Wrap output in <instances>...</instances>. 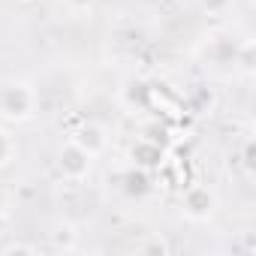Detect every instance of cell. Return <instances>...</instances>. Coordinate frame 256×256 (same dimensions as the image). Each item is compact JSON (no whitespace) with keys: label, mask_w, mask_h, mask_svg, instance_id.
Returning a JSON list of instances; mask_svg holds the SVG:
<instances>
[{"label":"cell","mask_w":256,"mask_h":256,"mask_svg":"<svg viewBox=\"0 0 256 256\" xmlns=\"http://www.w3.org/2000/svg\"><path fill=\"white\" fill-rule=\"evenodd\" d=\"M64 6H66L70 16H90L94 0H64Z\"/></svg>","instance_id":"obj_10"},{"label":"cell","mask_w":256,"mask_h":256,"mask_svg":"<svg viewBox=\"0 0 256 256\" xmlns=\"http://www.w3.org/2000/svg\"><path fill=\"white\" fill-rule=\"evenodd\" d=\"M36 250H40V247H36V244H28V241H10V244H4V253H6V256H10V253H30V256H34Z\"/></svg>","instance_id":"obj_11"},{"label":"cell","mask_w":256,"mask_h":256,"mask_svg":"<svg viewBox=\"0 0 256 256\" xmlns=\"http://www.w3.org/2000/svg\"><path fill=\"white\" fill-rule=\"evenodd\" d=\"M217 205H220L217 202V193L208 184H190L181 193V214L190 223H208L217 214Z\"/></svg>","instance_id":"obj_2"},{"label":"cell","mask_w":256,"mask_h":256,"mask_svg":"<svg viewBox=\"0 0 256 256\" xmlns=\"http://www.w3.org/2000/svg\"><path fill=\"white\" fill-rule=\"evenodd\" d=\"M94 160H96V157H90L84 148H78L72 139H66V142L60 145V151H58V172H60L66 181L82 184V181H88V175L94 172Z\"/></svg>","instance_id":"obj_3"},{"label":"cell","mask_w":256,"mask_h":256,"mask_svg":"<svg viewBox=\"0 0 256 256\" xmlns=\"http://www.w3.org/2000/svg\"><path fill=\"white\" fill-rule=\"evenodd\" d=\"M16 4H34V0H16Z\"/></svg>","instance_id":"obj_14"},{"label":"cell","mask_w":256,"mask_h":256,"mask_svg":"<svg viewBox=\"0 0 256 256\" xmlns=\"http://www.w3.org/2000/svg\"><path fill=\"white\" fill-rule=\"evenodd\" d=\"M124 184H126V193H130V196H142V193H148V175H145V169L136 166L133 172H126Z\"/></svg>","instance_id":"obj_8"},{"label":"cell","mask_w":256,"mask_h":256,"mask_svg":"<svg viewBox=\"0 0 256 256\" xmlns=\"http://www.w3.org/2000/svg\"><path fill=\"white\" fill-rule=\"evenodd\" d=\"M130 157H133V163H136L139 169H145V172L163 163V151H160V145H154V142H148V139H139V142L130 148Z\"/></svg>","instance_id":"obj_5"},{"label":"cell","mask_w":256,"mask_h":256,"mask_svg":"<svg viewBox=\"0 0 256 256\" xmlns=\"http://www.w3.org/2000/svg\"><path fill=\"white\" fill-rule=\"evenodd\" d=\"M40 94L24 78H6L0 82V120L4 124H28L36 118Z\"/></svg>","instance_id":"obj_1"},{"label":"cell","mask_w":256,"mask_h":256,"mask_svg":"<svg viewBox=\"0 0 256 256\" xmlns=\"http://www.w3.org/2000/svg\"><path fill=\"white\" fill-rule=\"evenodd\" d=\"M78 148H84L90 157H100L108 145V133H106V126L102 124H94V120H84L82 126H76L72 136H70Z\"/></svg>","instance_id":"obj_4"},{"label":"cell","mask_w":256,"mask_h":256,"mask_svg":"<svg viewBox=\"0 0 256 256\" xmlns=\"http://www.w3.org/2000/svg\"><path fill=\"white\" fill-rule=\"evenodd\" d=\"M139 250H142V253H169V244H166L163 238H151V241H145Z\"/></svg>","instance_id":"obj_12"},{"label":"cell","mask_w":256,"mask_h":256,"mask_svg":"<svg viewBox=\"0 0 256 256\" xmlns=\"http://www.w3.org/2000/svg\"><path fill=\"white\" fill-rule=\"evenodd\" d=\"M48 238H52V247L54 250H76L78 247V232H76L72 223H58L48 232Z\"/></svg>","instance_id":"obj_6"},{"label":"cell","mask_w":256,"mask_h":256,"mask_svg":"<svg viewBox=\"0 0 256 256\" xmlns=\"http://www.w3.org/2000/svg\"><path fill=\"white\" fill-rule=\"evenodd\" d=\"M232 6V0H199V10L205 16H226Z\"/></svg>","instance_id":"obj_9"},{"label":"cell","mask_w":256,"mask_h":256,"mask_svg":"<svg viewBox=\"0 0 256 256\" xmlns=\"http://www.w3.org/2000/svg\"><path fill=\"white\" fill-rule=\"evenodd\" d=\"M16 151H18V145H16V136L10 133V126H4V124H0V169H6V166L16 160Z\"/></svg>","instance_id":"obj_7"},{"label":"cell","mask_w":256,"mask_h":256,"mask_svg":"<svg viewBox=\"0 0 256 256\" xmlns=\"http://www.w3.org/2000/svg\"><path fill=\"white\" fill-rule=\"evenodd\" d=\"M6 229H10V214L0 208V235H6Z\"/></svg>","instance_id":"obj_13"}]
</instances>
